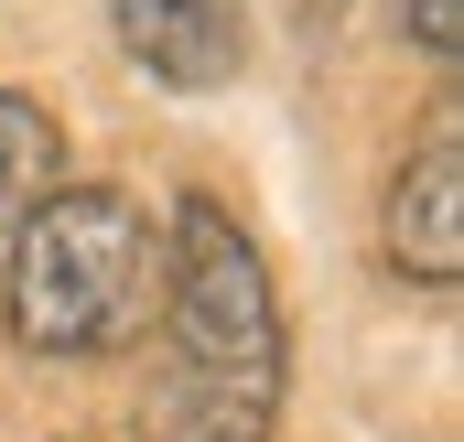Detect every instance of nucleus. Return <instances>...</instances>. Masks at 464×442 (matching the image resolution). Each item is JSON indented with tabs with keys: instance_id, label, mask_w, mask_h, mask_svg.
<instances>
[{
	"instance_id": "1",
	"label": "nucleus",
	"mask_w": 464,
	"mask_h": 442,
	"mask_svg": "<svg viewBox=\"0 0 464 442\" xmlns=\"http://www.w3.org/2000/svg\"><path fill=\"white\" fill-rule=\"evenodd\" d=\"M281 410V303L217 195H184L162 226V378L151 432L162 442H270Z\"/></svg>"
},
{
	"instance_id": "2",
	"label": "nucleus",
	"mask_w": 464,
	"mask_h": 442,
	"mask_svg": "<svg viewBox=\"0 0 464 442\" xmlns=\"http://www.w3.org/2000/svg\"><path fill=\"white\" fill-rule=\"evenodd\" d=\"M162 303V226L119 184H65L11 226V334L33 356H109Z\"/></svg>"
},
{
	"instance_id": "3",
	"label": "nucleus",
	"mask_w": 464,
	"mask_h": 442,
	"mask_svg": "<svg viewBox=\"0 0 464 442\" xmlns=\"http://www.w3.org/2000/svg\"><path fill=\"white\" fill-rule=\"evenodd\" d=\"M109 33L151 87H184V98H217L248 65V11L237 0H109Z\"/></svg>"
},
{
	"instance_id": "4",
	"label": "nucleus",
	"mask_w": 464,
	"mask_h": 442,
	"mask_svg": "<svg viewBox=\"0 0 464 442\" xmlns=\"http://www.w3.org/2000/svg\"><path fill=\"white\" fill-rule=\"evenodd\" d=\"M389 259H400V281H432V292L464 281V109H432L421 151L400 162V184H389Z\"/></svg>"
},
{
	"instance_id": "5",
	"label": "nucleus",
	"mask_w": 464,
	"mask_h": 442,
	"mask_svg": "<svg viewBox=\"0 0 464 442\" xmlns=\"http://www.w3.org/2000/svg\"><path fill=\"white\" fill-rule=\"evenodd\" d=\"M65 130H54V109H33L22 87H0V226H22L44 195H65Z\"/></svg>"
},
{
	"instance_id": "6",
	"label": "nucleus",
	"mask_w": 464,
	"mask_h": 442,
	"mask_svg": "<svg viewBox=\"0 0 464 442\" xmlns=\"http://www.w3.org/2000/svg\"><path fill=\"white\" fill-rule=\"evenodd\" d=\"M411 43H421L432 65H454L464 54V0H411Z\"/></svg>"
},
{
	"instance_id": "7",
	"label": "nucleus",
	"mask_w": 464,
	"mask_h": 442,
	"mask_svg": "<svg viewBox=\"0 0 464 442\" xmlns=\"http://www.w3.org/2000/svg\"><path fill=\"white\" fill-rule=\"evenodd\" d=\"M346 11H356V0H314V22H346Z\"/></svg>"
}]
</instances>
